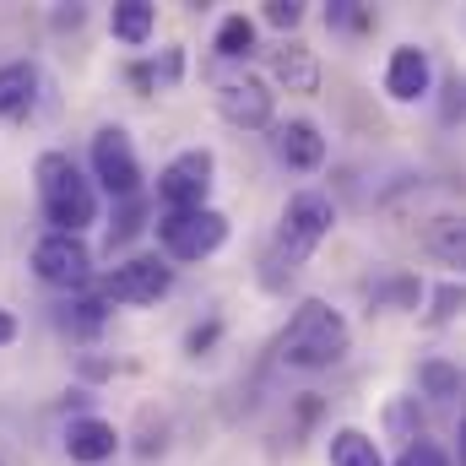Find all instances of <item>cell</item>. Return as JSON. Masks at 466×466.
I'll list each match as a JSON object with an SVG mask.
<instances>
[{
    "label": "cell",
    "mask_w": 466,
    "mask_h": 466,
    "mask_svg": "<svg viewBox=\"0 0 466 466\" xmlns=\"http://www.w3.org/2000/svg\"><path fill=\"white\" fill-rule=\"evenodd\" d=\"M396 466H451V456H445L434 440H412V445L396 456Z\"/></svg>",
    "instance_id": "44dd1931"
},
{
    "label": "cell",
    "mask_w": 466,
    "mask_h": 466,
    "mask_svg": "<svg viewBox=\"0 0 466 466\" xmlns=\"http://www.w3.org/2000/svg\"><path fill=\"white\" fill-rule=\"evenodd\" d=\"M33 98H38V66L27 60L0 66V115H27Z\"/></svg>",
    "instance_id": "5bb4252c"
},
{
    "label": "cell",
    "mask_w": 466,
    "mask_h": 466,
    "mask_svg": "<svg viewBox=\"0 0 466 466\" xmlns=\"http://www.w3.org/2000/svg\"><path fill=\"white\" fill-rule=\"evenodd\" d=\"M218 55L223 60H244V55H255V22L249 16H223V27H218Z\"/></svg>",
    "instance_id": "ac0fdd59"
},
{
    "label": "cell",
    "mask_w": 466,
    "mask_h": 466,
    "mask_svg": "<svg viewBox=\"0 0 466 466\" xmlns=\"http://www.w3.org/2000/svg\"><path fill=\"white\" fill-rule=\"evenodd\" d=\"M33 174H38V201H44V218L55 223V233H76L82 238V228L98 218V196L76 174V163L66 152H44Z\"/></svg>",
    "instance_id": "7a4b0ae2"
},
{
    "label": "cell",
    "mask_w": 466,
    "mask_h": 466,
    "mask_svg": "<svg viewBox=\"0 0 466 466\" xmlns=\"http://www.w3.org/2000/svg\"><path fill=\"white\" fill-rule=\"evenodd\" d=\"M207 196H212V152H207V147L179 152V157L157 174V201H163V212H201Z\"/></svg>",
    "instance_id": "5b68a950"
},
{
    "label": "cell",
    "mask_w": 466,
    "mask_h": 466,
    "mask_svg": "<svg viewBox=\"0 0 466 466\" xmlns=\"http://www.w3.org/2000/svg\"><path fill=\"white\" fill-rule=\"evenodd\" d=\"M157 238L174 260H207L228 244V218L201 207V212H163L157 218Z\"/></svg>",
    "instance_id": "277c9868"
},
{
    "label": "cell",
    "mask_w": 466,
    "mask_h": 466,
    "mask_svg": "<svg viewBox=\"0 0 466 466\" xmlns=\"http://www.w3.org/2000/svg\"><path fill=\"white\" fill-rule=\"evenodd\" d=\"M423 244L445 260V266H461L466 260V238H461V218H434L429 233H423Z\"/></svg>",
    "instance_id": "e0dca14e"
},
{
    "label": "cell",
    "mask_w": 466,
    "mask_h": 466,
    "mask_svg": "<svg viewBox=\"0 0 466 466\" xmlns=\"http://www.w3.org/2000/svg\"><path fill=\"white\" fill-rule=\"evenodd\" d=\"M212 342H218V320H207V326H196V331L185 337V352H196V358H201V352L212 348Z\"/></svg>",
    "instance_id": "d4e9b609"
},
{
    "label": "cell",
    "mask_w": 466,
    "mask_h": 466,
    "mask_svg": "<svg viewBox=\"0 0 466 466\" xmlns=\"http://www.w3.org/2000/svg\"><path fill=\"white\" fill-rule=\"evenodd\" d=\"M271 71H277V82H282L288 93H315V87H320V60H315V49H304V44H282V49L271 55Z\"/></svg>",
    "instance_id": "4fadbf2b"
},
{
    "label": "cell",
    "mask_w": 466,
    "mask_h": 466,
    "mask_svg": "<svg viewBox=\"0 0 466 466\" xmlns=\"http://www.w3.org/2000/svg\"><path fill=\"white\" fill-rule=\"evenodd\" d=\"M331 466H385V461H380V445L363 429H337L331 434Z\"/></svg>",
    "instance_id": "2e32d148"
},
{
    "label": "cell",
    "mask_w": 466,
    "mask_h": 466,
    "mask_svg": "<svg viewBox=\"0 0 466 466\" xmlns=\"http://www.w3.org/2000/svg\"><path fill=\"white\" fill-rule=\"evenodd\" d=\"M5 342H16V320H11V315L0 309V348H5Z\"/></svg>",
    "instance_id": "484cf974"
},
{
    "label": "cell",
    "mask_w": 466,
    "mask_h": 466,
    "mask_svg": "<svg viewBox=\"0 0 466 466\" xmlns=\"http://www.w3.org/2000/svg\"><path fill=\"white\" fill-rule=\"evenodd\" d=\"M93 174L104 179V190L119 196V201H130L141 190V163H136V147H130V136L119 125H104L93 136Z\"/></svg>",
    "instance_id": "ba28073f"
},
{
    "label": "cell",
    "mask_w": 466,
    "mask_h": 466,
    "mask_svg": "<svg viewBox=\"0 0 466 466\" xmlns=\"http://www.w3.org/2000/svg\"><path fill=\"white\" fill-rule=\"evenodd\" d=\"M266 22H271V27H299V22H304V5H299V0H271V5H266Z\"/></svg>",
    "instance_id": "7402d4cb"
},
{
    "label": "cell",
    "mask_w": 466,
    "mask_h": 466,
    "mask_svg": "<svg viewBox=\"0 0 466 466\" xmlns=\"http://www.w3.org/2000/svg\"><path fill=\"white\" fill-rule=\"evenodd\" d=\"M337 223V207H331V196H320V190H299V196H288V207H282V233H277V249H282V260H288V271L331 233Z\"/></svg>",
    "instance_id": "3957f363"
},
{
    "label": "cell",
    "mask_w": 466,
    "mask_h": 466,
    "mask_svg": "<svg viewBox=\"0 0 466 466\" xmlns=\"http://www.w3.org/2000/svg\"><path fill=\"white\" fill-rule=\"evenodd\" d=\"M33 271L55 288H82L93 277V249L76 233H44L33 244Z\"/></svg>",
    "instance_id": "52a82bcc"
},
{
    "label": "cell",
    "mask_w": 466,
    "mask_h": 466,
    "mask_svg": "<svg viewBox=\"0 0 466 466\" xmlns=\"http://www.w3.org/2000/svg\"><path fill=\"white\" fill-rule=\"evenodd\" d=\"M168 288H174V266H163L157 255H136V260H125L104 277L98 304H130L136 309V304H157Z\"/></svg>",
    "instance_id": "8992f818"
},
{
    "label": "cell",
    "mask_w": 466,
    "mask_h": 466,
    "mask_svg": "<svg viewBox=\"0 0 466 466\" xmlns=\"http://www.w3.org/2000/svg\"><path fill=\"white\" fill-rule=\"evenodd\" d=\"M271 147H277V157H282L288 168H299V174H309V168L326 163V136H320V125H309V119H282L277 136H271Z\"/></svg>",
    "instance_id": "8fae6325"
},
{
    "label": "cell",
    "mask_w": 466,
    "mask_h": 466,
    "mask_svg": "<svg viewBox=\"0 0 466 466\" xmlns=\"http://www.w3.org/2000/svg\"><path fill=\"white\" fill-rule=\"evenodd\" d=\"M385 418H390V429H396V434H407V440H418V423H412V401H396V407H390Z\"/></svg>",
    "instance_id": "cb8c5ba5"
},
{
    "label": "cell",
    "mask_w": 466,
    "mask_h": 466,
    "mask_svg": "<svg viewBox=\"0 0 466 466\" xmlns=\"http://www.w3.org/2000/svg\"><path fill=\"white\" fill-rule=\"evenodd\" d=\"M429 87H434V66H429V55H423L418 44H401V49L390 55V66H385V93H390L396 104H418Z\"/></svg>",
    "instance_id": "30bf717a"
},
{
    "label": "cell",
    "mask_w": 466,
    "mask_h": 466,
    "mask_svg": "<svg viewBox=\"0 0 466 466\" xmlns=\"http://www.w3.org/2000/svg\"><path fill=\"white\" fill-rule=\"evenodd\" d=\"M348 342H352V331H348V320H342V309H331L326 299H304L293 309V320H288L277 352L293 369H331L348 352Z\"/></svg>",
    "instance_id": "6da1fadb"
},
{
    "label": "cell",
    "mask_w": 466,
    "mask_h": 466,
    "mask_svg": "<svg viewBox=\"0 0 466 466\" xmlns=\"http://www.w3.org/2000/svg\"><path fill=\"white\" fill-rule=\"evenodd\" d=\"M218 109H223V119L238 125V130H266V125H271V93H266V82H255V76L223 82V87H218Z\"/></svg>",
    "instance_id": "9c48e42d"
},
{
    "label": "cell",
    "mask_w": 466,
    "mask_h": 466,
    "mask_svg": "<svg viewBox=\"0 0 466 466\" xmlns=\"http://www.w3.org/2000/svg\"><path fill=\"white\" fill-rule=\"evenodd\" d=\"M109 27H115L119 44H147L152 27H157V5H147V0H119L115 11H109Z\"/></svg>",
    "instance_id": "9a60e30c"
},
{
    "label": "cell",
    "mask_w": 466,
    "mask_h": 466,
    "mask_svg": "<svg viewBox=\"0 0 466 466\" xmlns=\"http://www.w3.org/2000/svg\"><path fill=\"white\" fill-rule=\"evenodd\" d=\"M423 385L451 401V396H461V369H451V363H423Z\"/></svg>",
    "instance_id": "d6986e66"
},
{
    "label": "cell",
    "mask_w": 466,
    "mask_h": 466,
    "mask_svg": "<svg viewBox=\"0 0 466 466\" xmlns=\"http://www.w3.org/2000/svg\"><path fill=\"white\" fill-rule=\"evenodd\" d=\"M141 218H147V201H141V196H130V201H125V212H119V223L109 228V249L125 244V238H136V233H141Z\"/></svg>",
    "instance_id": "ffe728a7"
},
{
    "label": "cell",
    "mask_w": 466,
    "mask_h": 466,
    "mask_svg": "<svg viewBox=\"0 0 466 466\" xmlns=\"http://www.w3.org/2000/svg\"><path fill=\"white\" fill-rule=\"evenodd\" d=\"M115 451H119V434H115V423H104V418H76L66 429V456L71 461L98 466V461H109Z\"/></svg>",
    "instance_id": "7c38bea8"
},
{
    "label": "cell",
    "mask_w": 466,
    "mask_h": 466,
    "mask_svg": "<svg viewBox=\"0 0 466 466\" xmlns=\"http://www.w3.org/2000/svg\"><path fill=\"white\" fill-rule=\"evenodd\" d=\"M456 304H461V288H456V282H445V288L434 293V320H451V315H456Z\"/></svg>",
    "instance_id": "603a6c76"
}]
</instances>
